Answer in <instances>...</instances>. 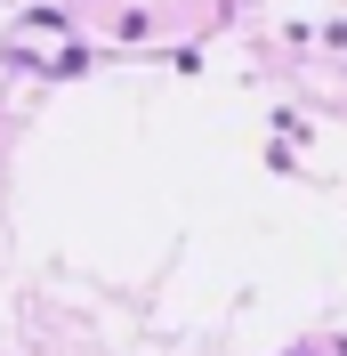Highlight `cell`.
Segmentation results:
<instances>
[]
</instances>
